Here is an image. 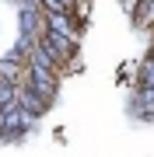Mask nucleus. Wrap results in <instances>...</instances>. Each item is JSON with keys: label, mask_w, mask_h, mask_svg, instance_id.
I'll use <instances>...</instances> for the list:
<instances>
[]
</instances>
